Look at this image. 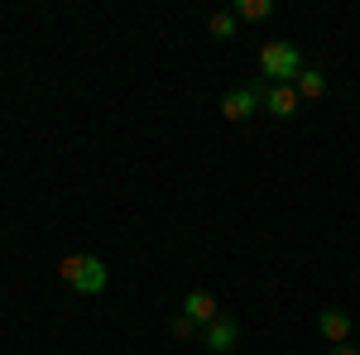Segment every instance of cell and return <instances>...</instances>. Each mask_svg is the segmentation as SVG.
I'll list each match as a JSON object with an SVG mask.
<instances>
[{"instance_id": "4", "label": "cell", "mask_w": 360, "mask_h": 355, "mask_svg": "<svg viewBox=\"0 0 360 355\" xmlns=\"http://www.w3.org/2000/svg\"><path fill=\"white\" fill-rule=\"evenodd\" d=\"M202 346H207L212 355H231L236 346H240V322L221 312V317H217L212 327H202Z\"/></svg>"}, {"instance_id": "6", "label": "cell", "mask_w": 360, "mask_h": 355, "mask_svg": "<svg viewBox=\"0 0 360 355\" xmlns=\"http://www.w3.org/2000/svg\"><path fill=\"white\" fill-rule=\"evenodd\" d=\"M317 331H322L332 346H346V336H351V312H341V307H322V312H317Z\"/></svg>"}, {"instance_id": "2", "label": "cell", "mask_w": 360, "mask_h": 355, "mask_svg": "<svg viewBox=\"0 0 360 355\" xmlns=\"http://www.w3.org/2000/svg\"><path fill=\"white\" fill-rule=\"evenodd\" d=\"M259 72H264L269 86H293L298 72H303V58H298V49H293L288 39H269V44L259 49Z\"/></svg>"}, {"instance_id": "12", "label": "cell", "mask_w": 360, "mask_h": 355, "mask_svg": "<svg viewBox=\"0 0 360 355\" xmlns=\"http://www.w3.org/2000/svg\"><path fill=\"white\" fill-rule=\"evenodd\" d=\"M332 355H360V351H351V346H336V351Z\"/></svg>"}, {"instance_id": "1", "label": "cell", "mask_w": 360, "mask_h": 355, "mask_svg": "<svg viewBox=\"0 0 360 355\" xmlns=\"http://www.w3.org/2000/svg\"><path fill=\"white\" fill-rule=\"evenodd\" d=\"M58 278H63L72 293H82V298L106 293V283H111V273H106V264H101L96 254H68V259H58Z\"/></svg>"}, {"instance_id": "5", "label": "cell", "mask_w": 360, "mask_h": 355, "mask_svg": "<svg viewBox=\"0 0 360 355\" xmlns=\"http://www.w3.org/2000/svg\"><path fill=\"white\" fill-rule=\"evenodd\" d=\"M183 317H193L197 327H212V322L221 317V307H217V298H212V293H202V288H193V293L183 298Z\"/></svg>"}, {"instance_id": "10", "label": "cell", "mask_w": 360, "mask_h": 355, "mask_svg": "<svg viewBox=\"0 0 360 355\" xmlns=\"http://www.w3.org/2000/svg\"><path fill=\"white\" fill-rule=\"evenodd\" d=\"M207 29H212V39H236V29H240V20H236L231 10H217V15L207 20Z\"/></svg>"}, {"instance_id": "9", "label": "cell", "mask_w": 360, "mask_h": 355, "mask_svg": "<svg viewBox=\"0 0 360 355\" xmlns=\"http://www.w3.org/2000/svg\"><path fill=\"white\" fill-rule=\"evenodd\" d=\"M231 15H236V20H245V25H255V20H269V15H274V5H269V0H236V5H231Z\"/></svg>"}, {"instance_id": "3", "label": "cell", "mask_w": 360, "mask_h": 355, "mask_svg": "<svg viewBox=\"0 0 360 355\" xmlns=\"http://www.w3.org/2000/svg\"><path fill=\"white\" fill-rule=\"evenodd\" d=\"M259 101H264V77H259L255 86H236V91H226V96H221V115H226V120H250Z\"/></svg>"}, {"instance_id": "11", "label": "cell", "mask_w": 360, "mask_h": 355, "mask_svg": "<svg viewBox=\"0 0 360 355\" xmlns=\"http://www.w3.org/2000/svg\"><path fill=\"white\" fill-rule=\"evenodd\" d=\"M168 331H173V336H178V341H193V336H202V327H197L193 317H183V312H178V317H173V322H168Z\"/></svg>"}, {"instance_id": "7", "label": "cell", "mask_w": 360, "mask_h": 355, "mask_svg": "<svg viewBox=\"0 0 360 355\" xmlns=\"http://www.w3.org/2000/svg\"><path fill=\"white\" fill-rule=\"evenodd\" d=\"M264 106H269V115L288 120V115L298 110V91H293V86H269L264 82Z\"/></svg>"}, {"instance_id": "8", "label": "cell", "mask_w": 360, "mask_h": 355, "mask_svg": "<svg viewBox=\"0 0 360 355\" xmlns=\"http://www.w3.org/2000/svg\"><path fill=\"white\" fill-rule=\"evenodd\" d=\"M293 91H298V101H322V96H327V77H322L317 67H303L298 82H293Z\"/></svg>"}]
</instances>
